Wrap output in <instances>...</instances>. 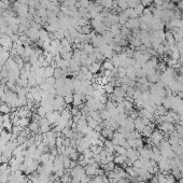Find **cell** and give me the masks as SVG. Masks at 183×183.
Here are the masks:
<instances>
[{
  "instance_id": "cell-12",
  "label": "cell",
  "mask_w": 183,
  "mask_h": 183,
  "mask_svg": "<svg viewBox=\"0 0 183 183\" xmlns=\"http://www.w3.org/2000/svg\"><path fill=\"white\" fill-rule=\"evenodd\" d=\"M54 71H55V68L54 67H45L44 68V73H43V77L45 78V79H47V78H51L54 76Z\"/></svg>"
},
{
  "instance_id": "cell-17",
  "label": "cell",
  "mask_w": 183,
  "mask_h": 183,
  "mask_svg": "<svg viewBox=\"0 0 183 183\" xmlns=\"http://www.w3.org/2000/svg\"><path fill=\"white\" fill-rule=\"evenodd\" d=\"M114 152L119 155H126L127 150L122 146H114Z\"/></svg>"
},
{
  "instance_id": "cell-20",
  "label": "cell",
  "mask_w": 183,
  "mask_h": 183,
  "mask_svg": "<svg viewBox=\"0 0 183 183\" xmlns=\"http://www.w3.org/2000/svg\"><path fill=\"white\" fill-rule=\"evenodd\" d=\"M37 114H39L41 117H45V114H47V110L44 109V107L40 106L38 107V109H37Z\"/></svg>"
},
{
  "instance_id": "cell-18",
  "label": "cell",
  "mask_w": 183,
  "mask_h": 183,
  "mask_svg": "<svg viewBox=\"0 0 183 183\" xmlns=\"http://www.w3.org/2000/svg\"><path fill=\"white\" fill-rule=\"evenodd\" d=\"M64 100H65V103L66 105H70V103L73 102V94L71 93H67L65 96H64Z\"/></svg>"
},
{
  "instance_id": "cell-8",
  "label": "cell",
  "mask_w": 183,
  "mask_h": 183,
  "mask_svg": "<svg viewBox=\"0 0 183 183\" xmlns=\"http://www.w3.org/2000/svg\"><path fill=\"white\" fill-rule=\"evenodd\" d=\"M9 166H10L11 170H12V172H14V171H16V170H20V164L18 163L16 160V158L15 157H12L10 160H9Z\"/></svg>"
},
{
  "instance_id": "cell-22",
  "label": "cell",
  "mask_w": 183,
  "mask_h": 183,
  "mask_svg": "<svg viewBox=\"0 0 183 183\" xmlns=\"http://www.w3.org/2000/svg\"><path fill=\"white\" fill-rule=\"evenodd\" d=\"M142 165H143V162L141 158H139V160H137L134 162V165L133 166L135 167V168H142Z\"/></svg>"
},
{
  "instance_id": "cell-3",
  "label": "cell",
  "mask_w": 183,
  "mask_h": 183,
  "mask_svg": "<svg viewBox=\"0 0 183 183\" xmlns=\"http://www.w3.org/2000/svg\"><path fill=\"white\" fill-rule=\"evenodd\" d=\"M158 129L164 134H170L176 129V126L172 123H162L158 125Z\"/></svg>"
},
{
  "instance_id": "cell-6",
  "label": "cell",
  "mask_w": 183,
  "mask_h": 183,
  "mask_svg": "<svg viewBox=\"0 0 183 183\" xmlns=\"http://www.w3.org/2000/svg\"><path fill=\"white\" fill-rule=\"evenodd\" d=\"M126 156H127V158H129L130 160L135 162V160H139L140 158V153L138 152V150H136V149H131V148H129V149H127Z\"/></svg>"
},
{
  "instance_id": "cell-11",
  "label": "cell",
  "mask_w": 183,
  "mask_h": 183,
  "mask_svg": "<svg viewBox=\"0 0 183 183\" xmlns=\"http://www.w3.org/2000/svg\"><path fill=\"white\" fill-rule=\"evenodd\" d=\"M101 166H102V169L105 172H110V171H113V169L115 168V163L114 162H109V163L103 164Z\"/></svg>"
},
{
  "instance_id": "cell-7",
  "label": "cell",
  "mask_w": 183,
  "mask_h": 183,
  "mask_svg": "<svg viewBox=\"0 0 183 183\" xmlns=\"http://www.w3.org/2000/svg\"><path fill=\"white\" fill-rule=\"evenodd\" d=\"M139 26H140L139 20H137V18H130V20H127V23H126V27L128 28V29L135 30Z\"/></svg>"
},
{
  "instance_id": "cell-23",
  "label": "cell",
  "mask_w": 183,
  "mask_h": 183,
  "mask_svg": "<svg viewBox=\"0 0 183 183\" xmlns=\"http://www.w3.org/2000/svg\"><path fill=\"white\" fill-rule=\"evenodd\" d=\"M81 4H83V7H87V4H88V1H87V0H81Z\"/></svg>"
},
{
  "instance_id": "cell-4",
  "label": "cell",
  "mask_w": 183,
  "mask_h": 183,
  "mask_svg": "<svg viewBox=\"0 0 183 183\" xmlns=\"http://www.w3.org/2000/svg\"><path fill=\"white\" fill-rule=\"evenodd\" d=\"M83 102H84V95L83 94H79V93L73 94V102H72L73 107L80 108V107L83 106Z\"/></svg>"
},
{
  "instance_id": "cell-19",
  "label": "cell",
  "mask_w": 183,
  "mask_h": 183,
  "mask_svg": "<svg viewBox=\"0 0 183 183\" xmlns=\"http://www.w3.org/2000/svg\"><path fill=\"white\" fill-rule=\"evenodd\" d=\"M102 66H103V69L105 70H113L114 69V66L112 65L111 60H106V61L102 64Z\"/></svg>"
},
{
  "instance_id": "cell-14",
  "label": "cell",
  "mask_w": 183,
  "mask_h": 183,
  "mask_svg": "<svg viewBox=\"0 0 183 183\" xmlns=\"http://www.w3.org/2000/svg\"><path fill=\"white\" fill-rule=\"evenodd\" d=\"M114 88H115V87H114L111 83H107V84H105V85H102V90H103V92L107 94V95H111V94H113Z\"/></svg>"
},
{
  "instance_id": "cell-5",
  "label": "cell",
  "mask_w": 183,
  "mask_h": 183,
  "mask_svg": "<svg viewBox=\"0 0 183 183\" xmlns=\"http://www.w3.org/2000/svg\"><path fill=\"white\" fill-rule=\"evenodd\" d=\"M115 130H113L111 127H103L101 131H100V135L105 138L106 140H111L112 139V137H113V134Z\"/></svg>"
},
{
  "instance_id": "cell-10",
  "label": "cell",
  "mask_w": 183,
  "mask_h": 183,
  "mask_svg": "<svg viewBox=\"0 0 183 183\" xmlns=\"http://www.w3.org/2000/svg\"><path fill=\"white\" fill-rule=\"evenodd\" d=\"M134 124H135V130H137V131H139V133H141L142 131V129L144 128V125H143L142 121H141V117H137L136 120H134Z\"/></svg>"
},
{
  "instance_id": "cell-15",
  "label": "cell",
  "mask_w": 183,
  "mask_h": 183,
  "mask_svg": "<svg viewBox=\"0 0 183 183\" xmlns=\"http://www.w3.org/2000/svg\"><path fill=\"white\" fill-rule=\"evenodd\" d=\"M87 69H88V71H90V72L93 73H97L98 71H99V69H100V64H98V63H93L92 65H90V66L87 67Z\"/></svg>"
},
{
  "instance_id": "cell-13",
  "label": "cell",
  "mask_w": 183,
  "mask_h": 183,
  "mask_svg": "<svg viewBox=\"0 0 183 183\" xmlns=\"http://www.w3.org/2000/svg\"><path fill=\"white\" fill-rule=\"evenodd\" d=\"M11 111H12V108L8 103L4 102L0 106V113L1 114H10Z\"/></svg>"
},
{
  "instance_id": "cell-1",
  "label": "cell",
  "mask_w": 183,
  "mask_h": 183,
  "mask_svg": "<svg viewBox=\"0 0 183 183\" xmlns=\"http://www.w3.org/2000/svg\"><path fill=\"white\" fill-rule=\"evenodd\" d=\"M164 139V135L163 133L158 129H154L153 134L151 135L150 137V140H151V143H152V146H160V141Z\"/></svg>"
},
{
  "instance_id": "cell-2",
  "label": "cell",
  "mask_w": 183,
  "mask_h": 183,
  "mask_svg": "<svg viewBox=\"0 0 183 183\" xmlns=\"http://www.w3.org/2000/svg\"><path fill=\"white\" fill-rule=\"evenodd\" d=\"M154 129H155V123H152V122H151L149 125L144 126V128H143L142 131H141V136H143L144 138H150L151 135L153 134Z\"/></svg>"
},
{
  "instance_id": "cell-16",
  "label": "cell",
  "mask_w": 183,
  "mask_h": 183,
  "mask_svg": "<svg viewBox=\"0 0 183 183\" xmlns=\"http://www.w3.org/2000/svg\"><path fill=\"white\" fill-rule=\"evenodd\" d=\"M28 128H29L30 131L33 134L39 133V123H38V122H33H33L28 125Z\"/></svg>"
},
{
  "instance_id": "cell-21",
  "label": "cell",
  "mask_w": 183,
  "mask_h": 183,
  "mask_svg": "<svg viewBox=\"0 0 183 183\" xmlns=\"http://www.w3.org/2000/svg\"><path fill=\"white\" fill-rule=\"evenodd\" d=\"M0 183H9V175L1 173L0 175Z\"/></svg>"
},
{
  "instance_id": "cell-9",
  "label": "cell",
  "mask_w": 183,
  "mask_h": 183,
  "mask_svg": "<svg viewBox=\"0 0 183 183\" xmlns=\"http://www.w3.org/2000/svg\"><path fill=\"white\" fill-rule=\"evenodd\" d=\"M115 156H114V163L117 164V165H122L123 166L125 162L127 160V156L126 155H119V154H114Z\"/></svg>"
}]
</instances>
